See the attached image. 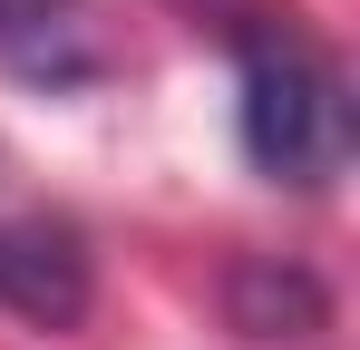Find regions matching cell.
Returning <instances> with one entry per match:
<instances>
[{"instance_id": "obj_3", "label": "cell", "mask_w": 360, "mask_h": 350, "mask_svg": "<svg viewBox=\"0 0 360 350\" xmlns=\"http://www.w3.org/2000/svg\"><path fill=\"white\" fill-rule=\"evenodd\" d=\"M98 10L88 0H0V68L10 78H49V88H78L98 78Z\"/></svg>"}, {"instance_id": "obj_2", "label": "cell", "mask_w": 360, "mask_h": 350, "mask_svg": "<svg viewBox=\"0 0 360 350\" xmlns=\"http://www.w3.org/2000/svg\"><path fill=\"white\" fill-rule=\"evenodd\" d=\"M0 302L20 321L68 331L88 311V243H78V224H59V214H0Z\"/></svg>"}, {"instance_id": "obj_1", "label": "cell", "mask_w": 360, "mask_h": 350, "mask_svg": "<svg viewBox=\"0 0 360 350\" xmlns=\"http://www.w3.org/2000/svg\"><path fill=\"white\" fill-rule=\"evenodd\" d=\"M234 127L263 185H331L341 146H351V98H341L331 58H311L302 39H253Z\"/></svg>"}]
</instances>
